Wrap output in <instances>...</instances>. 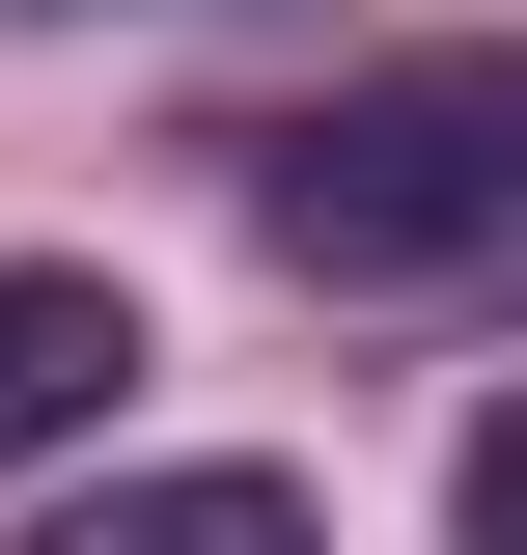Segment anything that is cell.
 I'll list each match as a JSON object with an SVG mask.
<instances>
[{
    "label": "cell",
    "mask_w": 527,
    "mask_h": 555,
    "mask_svg": "<svg viewBox=\"0 0 527 555\" xmlns=\"http://www.w3.org/2000/svg\"><path fill=\"white\" fill-rule=\"evenodd\" d=\"M250 222L306 278H472L527 222V56H389V83H333V112H278Z\"/></svg>",
    "instance_id": "1"
},
{
    "label": "cell",
    "mask_w": 527,
    "mask_h": 555,
    "mask_svg": "<svg viewBox=\"0 0 527 555\" xmlns=\"http://www.w3.org/2000/svg\"><path fill=\"white\" fill-rule=\"evenodd\" d=\"M139 389V306L83 250H0V473H28V444H83V416Z\"/></svg>",
    "instance_id": "2"
},
{
    "label": "cell",
    "mask_w": 527,
    "mask_h": 555,
    "mask_svg": "<svg viewBox=\"0 0 527 555\" xmlns=\"http://www.w3.org/2000/svg\"><path fill=\"white\" fill-rule=\"evenodd\" d=\"M28 555H306V500L278 473H139V500H83V528H28Z\"/></svg>",
    "instance_id": "3"
},
{
    "label": "cell",
    "mask_w": 527,
    "mask_h": 555,
    "mask_svg": "<svg viewBox=\"0 0 527 555\" xmlns=\"http://www.w3.org/2000/svg\"><path fill=\"white\" fill-rule=\"evenodd\" d=\"M445 528H472V555H527V389H500V416L445 444Z\"/></svg>",
    "instance_id": "4"
}]
</instances>
